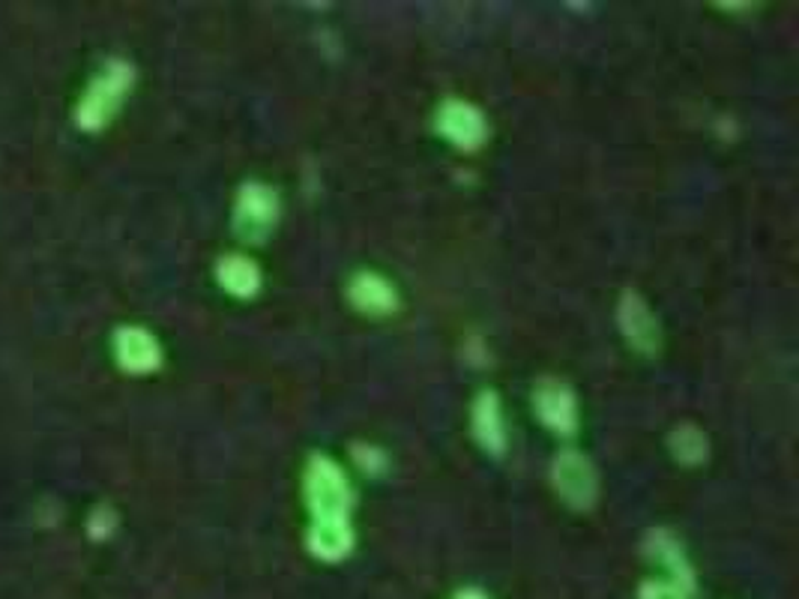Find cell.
<instances>
[{
  "mask_svg": "<svg viewBox=\"0 0 799 599\" xmlns=\"http://www.w3.org/2000/svg\"><path fill=\"white\" fill-rule=\"evenodd\" d=\"M303 498L309 507V552L318 560H341L353 548V492L341 465L330 456H311L303 471Z\"/></svg>",
  "mask_w": 799,
  "mask_h": 599,
  "instance_id": "obj_1",
  "label": "cell"
},
{
  "mask_svg": "<svg viewBox=\"0 0 799 599\" xmlns=\"http://www.w3.org/2000/svg\"><path fill=\"white\" fill-rule=\"evenodd\" d=\"M132 85H135V69H132V64H127V61H108L102 66V73L90 81L81 102H78V111H75L78 127L87 129V132H97L106 123H111V118L118 115V108L123 106V99L129 97Z\"/></svg>",
  "mask_w": 799,
  "mask_h": 599,
  "instance_id": "obj_2",
  "label": "cell"
},
{
  "mask_svg": "<svg viewBox=\"0 0 799 599\" xmlns=\"http://www.w3.org/2000/svg\"><path fill=\"white\" fill-rule=\"evenodd\" d=\"M551 482L557 498L578 513L593 510L599 501V471L578 449H560L551 461Z\"/></svg>",
  "mask_w": 799,
  "mask_h": 599,
  "instance_id": "obj_3",
  "label": "cell"
},
{
  "mask_svg": "<svg viewBox=\"0 0 799 599\" xmlns=\"http://www.w3.org/2000/svg\"><path fill=\"white\" fill-rule=\"evenodd\" d=\"M278 225V195L264 183H245L234 204V231L245 243H264Z\"/></svg>",
  "mask_w": 799,
  "mask_h": 599,
  "instance_id": "obj_4",
  "label": "cell"
},
{
  "mask_svg": "<svg viewBox=\"0 0 799 599\" xmlns=\"http://www.w3.org/2000/svg\"><path fill=\"white\" fill-rule=\"evenodd\" d=\"M437 132L459 150H480L489 139V120L464 99H447L437 108Z\"/></svg>",
  "mask_w": 799,
  "mask_h": 599,
  "instance_id": "obj_5",
  "label": "cell"
},
{
  "mask_svg": "<svg viewBox=\"0 0 799 599\" xmlns=\"http://www.w3.org/2000/svg\"><path fill=\"white\" fill-rule=\"evenodd\" d=\"M533 411L557 435H576L578 432V399L572 386L560 378H543L533 390Z\"/></svg>",
  "mask_w": 799,
  "mask_h": 599,
  "instance_id": "obj_6",
  "label": "cell"
},
{
  "mask_svg": "<svg viewBox=\"0 0 799 599\" xmlns=\"http://www.w3.org/2000/svg\"><path fill=\"white\" fill-rule=\"evenodd\" d=\"M617 327L623 339L635 348L638 353H656L661 348V327L659 318L653 315L647 300L626 291L617 303Z\"/></svg>",
  "mask_w": 799,
  "mask_h": 599,
  "instance_id": "obj_7",
  "label": "cell"
},
{
  "mask_svg": "<svg viewBox=\"0 0 799 599\" xmlns=\"http://www.w3.org/2000/svg\"><path fill=\"white\" fill-rule=\"evenodd\" d=\"M644 555L650 557L653 564H659L665 573H668V581L677 585L680 590H686L689 597L694 593V573H692V564H689V557L682 552L680 540L671 534V531H665V527H656L647 534L644 540Z\"/></svg>",
  "mask_w": 799,
  "mask_h": 599,
  "instance_id": "obj_8",
  "label": "cell"
},
{
  "mask_svg": "<svg viewBox=\"0 0 799 599\" xmlns=\"http://www.w3.org/2000/svg\"><path fill=\"white\" fill-rule=\"evenodd\" d=\"M114 357L129 374L156 372L162 363L160 342L141 327H123L114 336Z\"/></svg>",
  "mask_w": 799,
  "mask_h": 599,
  "instance_id": "obj_9",
  "label": "cell"
},
{
  "mask_svg": "<svg viewBox=\"0 0 799 599\" xmlns=\"http://www.w3.org/2000/svg\"><path fill=\"white\" fill-rule=\"evenodd\" d=\"M470 428H473V438L485 453L491 456H501L506 449V423H503L501 399L497 393H480L473 407H470Z\"/></svg>",
  "mask_w": 799,
  "mask_h": 599,
  "instance_id": "obj_10",
  "label": "cell"
},
{
  "mask_svg": "<svg viewBox=\"0 0 799 599\" xmlns=\"http://www.w3.org/2000/svg\"><path fill=\"white\" fill-rule=\"evenodd\" d=\"M348 300L353 309L372 315V318H384L398 309V294L393 285L381 273H365V270L348 282Z\"/></svg>",
  "mask_w": 799,
  "mask_h": 599,
  "instance_id": "obj_11",
  "label": "cell"
},
{
  "mask_svg": "<svg viewBox=\"0 0 799 599\" xmlns=\"http://www.w3.org/2000/svg\"><path fill=\"white\" fill-rule=\"evenodd\" d=\"M216 276L231 297L249 300L261 291V268L245 255H225L216 268Z\"/></svg>",
  "mask_w": 799,
  "mask_h": 599,
  "instance_id": "obj_12",
  "label": "cell"
},
{
  "mask_svg": "<svg viewBox=\"0 0 799 599\" xmlns=\"http://www.w3.org/2000/svg\"><path fill=\"white\" fill-rule=\"evenodd\" d=\"M668 447H671V456L686 468H694V465H703L707 456H710V440L703 435L701 428L692 426V423H682L671 432L668 438Z\"/></svg>",
  "mask_w": 799,
  "mask_h": 599,
  "instance_id": "obj_13",
  "label": "cell"
},
{
  "mask_svg": "<svg viewBox=\"0 0 799 599\" xmlns=\"http://www.w3.org/2000/svg\"><path fill=\"white\" fill-rule=\"evenodd\" d=\"M638 599H689V593L671 585V581H644L638 590Z\"/></svg>",
  "mask_w": 799,
  "mask_h": 599,
  "instance_id": "obj_14",
  "label": "cell"
},
{
  "mask_svg": "<svg viewBox=\"0 0 799 599\" xmlns=\"http://www.w3.org/2000/svg\"><path fill=\"white\" fill-rule=\"evenodd\" d=\"M114 522H118V519H114V513H111V510H97V513H94V519H90V534L97 536V540H102V536L111 534Z\"/></svg>",
  "mask_w": 799,
  "mask_h": 599,
  "instance_id": "obj_15",
  "label": "cell"
},
{
  "mask_svg": "<svg viewBox=\"0 0 799 599\" xmlns=\"http://www.w3.org/2000/svg\"><path fill=\"white\" fill-rule=\"evenodd\" d=\"M353 456H357V461L363 465L365 471H381V468H384V456H381L377 449L357 447L353 449Z\"/></svg>",
  "mask_w": 799,
  "mask_h": 599,
  "instance_id": "obj_16",
  "label": "cell"
},
{
  "mask_svg": "<svg viewBox=\"0 0 799 599\" xmlns=\"http://www.w3.org/2000/svg\"><path fill=\"white\" fill-rule=\"evenodd\" d=\"M456 599H489V597H485L482 590L468 588V590H459V593H456Z\"/></svg>",
  "mask_w": 799,
  "mask_h": 599,
  "instance_id": "obj_17",
  "label": "cell"
}]
</instances>
